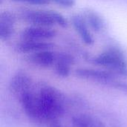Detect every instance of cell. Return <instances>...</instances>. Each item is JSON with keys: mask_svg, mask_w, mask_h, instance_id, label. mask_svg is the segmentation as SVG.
Wrapping results in <instances>:
<instances>
[{"mask_svg": "<svg viewBox=\"0 0 127 127\" xmlns=\"http://www.w3.org/2000/svg\"><path fill=\"white\" fill-rule=\"evenodd\" d=\"M37 95L42 121L56 122L63 117L65 112V99L60 90L45 86L40 89Z\"/></svg>", "mask_w": 127, "mask_h": 127, "instance_id": "cell-1", "label": "cell"}, {"mask_svg": "<svg viewBox=\"0 0 127 127\" xmlns=\"http://www.w3.org/2000/svg\"><path fill=\"white\" fill-rule=\"evenodd\" d=\"M95 65L107 68L115 74L127 75V63L123 51L111 47L92 60Z\"/></svg>", "mask_w": 127, "mask_h": 127, "instance_id": "cell-2", "label": "cell"}, {"mask_svg": "<svg viewBox=\"0 0 127 127\" xmlns=\"http://www.w3.org/2000/svg\"><path fill=\"white\" fill-rule=\"evenodd\" d=\"M23 19L31 25L51 27L59 25L65 28L68 22L65 18L55 10H28L22 13Z\"/></svg>", "mask_w": 127, "mask_h": 127, "instance_id": "cell-3", "label": "cell"}, {"mask_svg": "<svg viewBox=\"0 0 127 127\" xmlns=\"http://www.w3.org/2000/svg\"><path fill=\"white\" fill-rule=\"evenodd\" d=\"M33 81L31 78L25 72H17L14 74L9 84L10 92L19 100L22 96L32 92Z\"/></svg>", "mask_w": 127, "mask_h": 127, "instance_id": "cell-4", "label": "cell"}, {"mask_svg": "<svg viewBox=\"0 0 127 127\" xmlns=\"http://www.w3.org/2000/svg\"><path fill=\"white\" fill-rule=\"evenodd\" d=\"M75 74L81 79L109 85H112L116 79L115 73H112L109 71H102L93 68H78L76 70Z\"/></svg>", "mask_w": 127, "mask_h": 127, "instance_id": "cell-5", "label": "cell"}, {"mask_svg": "<svg viewBox=\"0 0 127 127\" xmlns=\"http://www.w3.org/2000/svg\"><path fill=\"white\" fill-rule=\"evenodd\" d=\"M57 36V31L51 27L31 25L25 28L22 33L21 38L25 40H39L48 41Z\"/></svg>", "mask_w": 127, "mask_h": 127, "instance_id": "cell-6", "label": "cell"}, {"mask_svg": "<svg viewBox=\"0 0 127 127\" xmlns=\"http://www.w3.org/2000/svg\"><path fill=\"white\" fill-rule=\"evenodd\" d=\"M19 101L24 112L30 118L35 121H42L38 95L34 94L32 91L22 96Z\"/></svg>", "mask_w": 127, "mask_h": 127, "instance_id": "cell-7", "label": "cell"}, {"mask_svg": "<svg viewBox=\"0 0 127 127\" xmlns=\"http://www.w3.org/2000/svg\"><path fill=\"white\" fill-rule=\"evenodd\" d=\"M72 25L79 34L82 41L87 45H92L95 43L94 37L91 33L90 28L84 19L83 15L75 14L71 18Z\"/></svg>", "mask_w": 127, "mask_h": 127, "instance_id": "cell-8", "label": "cell"}, {"mask_svg": "<svg viewBox=\"0 0 127 127\" xmlns=\"http://www.w3.org/2000/svg\"><path fill=\"white\" fill-rule=\"evenodd\" d=\"M54 46V45L48 41L22 39V41L17 45L16 49L20 53L33 54L41 51L51 50Z\"/></svg>", "mask_w": 127, "mask_h": 127, "instance_id": "cell-9", "label": "cell"}, {"mask_svg": "<svg viewBox=\"0 0 127 127\" xmlns=\"http://www.w3.org/2000/svg\"><path fill=\"white\" fill-rule=\"evenodd\" d=\"M16 21L15 14L5 10L0 14V38L2 41L7 40L14 32V26Z\"/></svg>", "mask_w": 127, "mask_h": 127, "instance_id": "cell-10", "label": "cell"}, {"mask_svg": "<svg viewBox=\"0 0 127 127\" xmlns=\"http://www.w3.org/2000/svg\"><path fill=\"white\" fill-rule=\"evenodd\" d=\"M57 57V54L51 50H45L33 54H31L29 60L33 64L41 68H49L54 65Z\"/></svg>", "mask_w": 127, "mask_h": 127, "instance_id": "cell-11", "label": "cell"}, {"mask_svg": "<svg viewBox=\"0 0 127 127\" xmlns=\"http://www.w3.org/2000/svg\"><path fill=\"white\" fill-rule=\"evenodd\" d=\"M74 64V58L69 54L59 53L54 64L55 72L61 77H67L70 74L71 67Z\"/></svg>", "mask_w": 127, "mask_h": 127, "instance_id": "cell-12", "label": "cell"}, {"mask_svg": "<svg viewBox=\"0 0 127 127\" xmlns=\"http://www.w3.org/2000/svg\"><path fill=\"white\" fill-rule=\"evenodd\" d=\"M83 16L90 29L93 31L99 33L106 28L105 20L95 10L92 9H86L83 11Z\"/></svg>", "mask_w": 127, "mask_h": 127, "instance_id": "cell-13", "label": "cell"}, {"mask_svg": "<svg viewBox=\"0 0 127 127\" xmlns=\"http://www.w3.org/2000/svg\"><path fill=\"white\" fill-rule=\"evenodd\" d=\"M72 127H106L98 118L86 114L75 115L72 118Z\"/></svg>", "mask_w": 127, "mask_h": 127, "instance_id": "cell-14", "label": "cell"}, {"mask_svg": "<svg viewBox=\"0 0 127 127\" xmlns=\"http://www.w3.org/2000/svg\"><path fill=\"white\" fill-rule=\"evenodd\" d=\"M49 1L54 2L55 4L64 7H72L76 3V0H49Z\"/></svg>", "mask_w": 127, "mask_h": 127, "instance_id": "cell-15", "label": "cell"}, {"mask_svg": "<svg viewBox=\"0 0 127 127\" xmlns=\"http://www.w3.org/2000/svg\"><path fill=\"white\" fill-rule=\"evenodd\" d=\"M13 1H22L31 4H34V5H43V4H47L50 2L49 0H13Z\"/></svg>", "mask_w": 127, "mask_h": 127, "instance_id": "cell-16", "label": "cell"}, {"mask_svg": "<svg viewBox=\"0 0 127 127\" xmlns=\"http://www.w3.org/2000/svg\"><path fill=\"white\" fill-rule=\"evenodd\" d=\"M111 86H114L115 88H117L120 90H122L124 92H127V83H121V82H118V81H115Z\"/></svg>", "mask_w": 127, "mask_h": 127, "instance_id": "cell-17", "label": "cell"}, {"mask_svg": "<svg viewBox=\"0 0 127 127\" xmlns=\"http://www.w3.org/2000/svg\"><path fill=\"white\" fill-rule=\"evenodd\" d=\"M48 127H65L63 126H62L61 124H58L57 121L56 122H51V124L48 126Z\"/></svg>", "mask_w": 127, "mask_h": 127, "instance_id": "cell-18", "label": "cell"}]
</instances>
